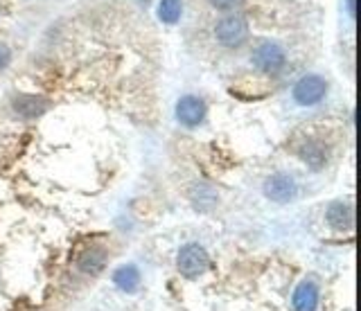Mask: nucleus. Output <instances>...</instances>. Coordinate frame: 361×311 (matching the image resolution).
<instances>
[{
    "label": "nucleus",
    "instance_id": "obj_1",
    "mask_svg": "<svg viewBox=\"0 0 361 311\" xmlns=\"http://www.w3.org/2000/svg\"><path fill=\"white\" fill-rule=\"evenodd\" d=\"M251 63L260 72H265L269 77H276L285 70L287 66V52L280 43L276 41H262L258 43L251 52Z\"/></svg>",
    "mask_w": 361,
    "mask_h": 311
},
{
    "label": "nucleus",
    "instance_id": "obj_2",
    "mask_svg": "<svg viewBox=\"0 0 361 311\" xmlns=\"http://www.w3.org/2000/svg\"><path fill=\"white\" fill-rule=\"evenodd\" d=\"M210 267V258L201 244H185L180 246L178 253H176V269L183 278L187 280H194L199 276H203Z\"/></svg>",
    "mask_w": 361,
    "mask_h": 311
},
{
    "label": "nucleus",
    "instance_id": "obj_3",
    "mask_svg": "<svg viewBox=\"0 0 361 311\" xmlns=\"http://www.w3.org/2000/svg\"><path fill=\"white\" fill-rule=\"evenodd\" d=\"M328 79L316 75V72H310V75H303L296 81L292 88V97L298 106H316L321 104L325 95H328Z\"/></svg>",
    "mask_w": 361,
    "mask_h": 311
},
{
    "label": "nucleus",
    "instance_id": "obj_4",
    "mask_svg": "<svg viewBox=\"0 0 361 311\" xmlns=\"http://www.w3.org/2000/svg\"><path fill=\"white\" fill-rule=\"evenodd\" d=\"M215 39L224 48H240L249 39V21L242 14H226L215 25Z\"/></svg>",
    "mask_w": 361,
    "mask_h": 311
},
{
    "label": "nucleus",
    "instance_id": "obj_5",
    "mask_svg": "<svg viewBox=\"0 0 361 311\" xmlns=\"http://www.w3.org/2000/svg\"><path fill=\"white\" fill-rule=\"evenodd\" d=\"M262 192H265V196L269 201H274V203H292V201L298 196V183L294 176H289V174H271V176L265 180V185H262Z\"/></svg>",
    "mask_w": 361,
    "mask_h": 311
},
{
    "label": "nucleus",
    "instance_id": "obj_6",
    "mask_svg": "<svg viewBox=\"0 0 361 311\" xmlns=\"http://www.w3.org/2000/svg\"><path fill=\"white\" fill-rule=\"evenodd\" d=\"M174 113H176L178 124L187 126V129H196V126L203 124V120H205L208 106H205V102H203L201 97H196V95H183L176 102Z\"/></svg>",
    "mask_w": 361,
    "mask_h": 311
},
{
    "label": "nucleus",
    "instance_id": "obj_7",
    "mask_svg": "<svg viewBox=\"0 0 361 311\" xmlns=\"http://www.w3.org/2000/svg\"><path fill=\"white\" fill-rule=\"evenodd\" d=\"M50 99L43 95H32V93H18L12 97V111L23 117V120H39L41 115L50 111Z\"/></svg>",
    "mask_w": 361,
    "mask_h": 311
},
{
    "label": "nucleus",
    "instance_id": "obj_8",
    "mask_svg": "<svg viewBox=\"0 0 361 311\" xmlns=\"http://www.w3.org/2000/svg\"><path fill=\"white\" fill-rule=\"evenodd\" d=\"M298 156H301V160L307 165V167L321 169V167H325V162H328V147L316 138H305L301 144H298Z\"/></svg>",
    "mask_w": 361,
    "mask_h": 311
},
{
    "label": "nucleus",
    "instance_id": "obj_9",
    "mask_svg": "<svg viewBox=\"0 0 361 311\" xmlns=\"http://www.w3.org/2000/svg\"><path fill=\"white\" fill-rule=\"evenodd\" d=\"M325 219L332 230H352L355 226V212H352V205L350 203H343V201H334L330 203L328 212H325Z\"/></svg>",
    "mask_w": 361,
    "mask_h": 311
},
{
    "label": "nucleus",
    "instance_id": "obj_10",
    "mask_svg": "<svg viewBox=\"0 0 361 311\" xmlns=\"http://www.w3.org/2000/svg\"><path fill=\"white\" fill-rule=\"evenodd\" d=\"M106 267V251L99 246H88L79 253L77 258V269L86 276H99Z\"/></svg>",
    "mask_w": 361,
    "mask_h": 311
},
{
    "label": "nucleus",
    "instance_id": "obj_11",
    "mask_svg": "<svg viewBox=\"0 0 361 311\" xmlns=\"http://www.w3.org/2000/svg\"><path fill=\"white\" fill-rule=\"evenodd\" d=\"M113 285L122 291V294H138L142 285L140 269L135 264H124V267L113 271Z\"/></svg>",
    "mask_w": 361,
    "mask_h": 311
},
{
    "label": "nucleus",
    "instance_id": "obj_12",
    "mask_svg": "<svg viewBox=\"0 0 361 311\" xmlns=\"http://www.w3.org/2000/svg\"><path fill=\"white\" fill-rule=\"evenodd\" d=\"M294 311H316L319 309V287L312 280H305L296 287L292 296Z\"/></svg>",
    "mask_w": 361,
    "mask_h": 311
},
{
    "label": "nucleus",
    "instance_id": "obj_13",
    "mask_svg": "<svg viewBox=\"0 0 361 311\" xmlns=\"http://www.w3.org/2000/svg\"><path fill=\"white\" fill-rule=\"evenodd\" d=\"M158 21L165 25H176L183 16V0H160L158 3Z\"/></svg>",
    "mask_w": 361,
    "mask_h": 311
},
{
    "label": "nucleus",
    "instance_id": "obj_14",
    "mask_svg": "<svg viewBox=\"0 0 361 311\" xmlns=\"http://www.w3.org/2000/svg\"><path fill=\"white\" fill-rule=\"evenodd\" d=\"M192 203L196 210H201V212H208V210H212L217 205V201H219V196H217V192L212 187L208 185H196L192 190Z\"/></svg>",
    "mask_w": 361,
    "mask_h": 311
},
{
    "label": "nucleus",
    "instance_id": "obj_15",
    "mask_svg": "<svg viewBox=\"0 0 361 311\" xmlns=\"http://www.w3.org/2000/svg\"><path fill=\"white\" fill-rule=\"evenodd\" d=\"M215 9H219V12H228V9H235L242 0H208Z\"/></svg>",
    "mask_w": 361,
    "mask_h": 311
},
{
    "label": "nucleus",
    "instance_id": "obj_16",
    "mask_svg": "<svg viewBox=\"0 0 361 311\" xmlns=\"http://www.w3.org/2000/svg\"><path fill=\"white\" fill-rule=\"evenodd\" d=\"M9 63H12V50H9L7 43H0V72H3Z\"/></svg>",
    "mask_w": 361,
    "mask_h": 311
},
{
    "label": "nucleus",
    "instance_id": "obj_17",
    "mask_svg": "<svg viewBox=\"0 0 361 311\" xmlns=\"http://www.w3.org/2000/svg\"><path fill=\"white\" fill-rule=\"evenodd\" d=\"M346 7H348V14H350V16H355V12H357L355 0H346Z\"/></svg>",
    "mask_w": 361,
    "mask_h": 311
},
{
    "label": "nucleus",
    "instance_id": "obj_18",
    "mask_svg": "<svg viewBox=\"0 0 361 311\" xmlns=\"http://www.w3.org/2000/svg\"><path fill=\"white\" fill-rule=\"evenodd\" d=\"M140 3H144V5H147V3H151V0H140Z\"/></svg>",
    "mask_w": 361,
    "mask_h": 311
}]
</instances>
